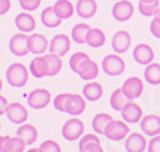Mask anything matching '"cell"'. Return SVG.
Instances as JSON below:
<instances>
[{"label": "cell", "mask_w": 160, "mask_h": 152, "mask_svg": "<svg viewBox=\"0 0 160 152\" xmlns=\"http://www.w3.org/2000/svg\"><path fill=\"white\" fill-rule=\"evenodd\" d=\"M101 69L106 75L109 77H118L125 72L127 64L122 58V54H117V53H111V54H106L102 58L101 63Z\"/></svg>", "instance_id": "1"}, {"label": "cell", "mask_w": 160, "mask_h": 152, "mask_svg": "<svg viewBox=\"0 0 160 152\" xmlns=\"http://www.w3.org/2000/svg\"><path fill=\"white\" fill-rule=\"evenodd\" d=\"M29 80V69L21 63H13L7 69V82L11 87L21 88Z\"/></svg>", "instance_id": "2"}, {"label": "cell", "mask_w": 160, "mask_h": 152, "mask_svg": "<svg viewBox=\"0 0 160 152\" xmlns=\"http://www.w3.org/2000/svg\"><path fill=\"white\" fill-rule=\"evenodd\" d=\"M61 134L66 141H78L85 134V123L77 117H72L62 125Z\"/></svg>", "instance_id": "3"}, {"label": "cell", "mask_w": 160, "mask_h": 152, "mask_svg": "<svg viewBox=\"0 0 160 152\" xmlns=\"http://www.w3.org/2000/svg\"><path fill=\"white\" fill-rule=\"evenodd\" d=\"M130 134V127L123 120H112L104 131V136L111 141H123Z\"/></svg>", "instance_id": "4"}, {"label": "cell", "mask_w": 160, "mask_h": 152, "mask_svg": "<svg viewBox=\"0 0 160 152\" xmlns=\"http://www.w3.org/2000/svg\"><path fill=\"white\" fill-rule=\"evenodd\" d=\"M135 15V5L130 0H117L112 7V16L118 23H127Z\"/></svg>", "instance_id": "5"}, {"label": "cell", "mask_w": 160, "mask_h": 152, "mask_svg": "<svg viewBox=\"0 0 160 152\" xmlns=\"http://www.w3.org/2000/svg\"><path fill=\"white\" fill-rule=\"evenodd\" d=\"M51 101V93L47 88H35L28 94V104L32 109H45Z\"/></svg>", "instance_id": "6"}, {"label": "cell", "mask_w": 160, "mask_h": 152, "mask_svg": "<svg viewBox=\"0 0 160 152\" xmlns=\"http://www.w3.org/2000/svg\"><path fill=\"white\" fill-rule=\"evenodd\" d=\"M122 91L130 101H135L144 93V82L139 77H128L122 85Z\"/></svg>", "instance_id": "7"}, {"label": "cell", "mask_w": 160, "mask_h": 152, "mask_svg": "<svg viewBox=\"0 0 160 152\" xmlns=\"http://www.w3.org/2000/svg\"><path fill=\"white\" fill-rule=\"evenodd\" d=\"M87 109V99L83 98V94L78 93H71L69 99L66 103V114H69L71 117H78L85 112Z\"/></svg>", "instance_id": "8"}, {"label": "cell", "mask_w": 160, "mask_h": 152, "mask_svg": "<svg viewBox=\"0 0 160 152\" xmlns=\"http://www.w3.org/2000/svg\"><path fill=\"white\" fill-rule=\"evenodd\" d=\"M111 47L114 50V53L117 54H123L130 50L131 47V34L128 31H117L112 38H111Z\"/></svg>", "instance_id": "9"}, {"label": "cell", "mask_w": 160, "mask_h": 152, "mask_svg": "<svg viewBox=\"0 0 160 152\" xmlns=\"http://www.w3.org/2000/svg\"><path fill=\"white\" fill-rule=\"evenodd\" d=\"M71 37L66 35V34H56L50 40V53L53 54H58V56H66L71 50Z\"/></svg>", "instance_id": "10"}, {"label": "cell", "mask_w": 160, "mask_h": 152, "mask_svg": "<svg viewBox=\"0 0 160 152\" xmlns=\"http://www.w3.org/2000/svg\"><path fill=\"white\" fill-rule=\"evenodd\" d=\"M29 35L24 34V32H19V34H15L11 38H10V51L15 54V56H26L29 53Z\"/></svg>", "instance_id": "11"}, {"label": "cell", "mask_w": 160, "mask_h": 152, "mask_svg": "<svg viewBox=\"0 0 160 152\" xmlns=\"http://www.w3.org/2000/svg\"><path fill=\"white\" fill-rule=\"evenodd\" d=\"M154 58H155L154 48L148 43H138L135 47V50H133V59L139 66H148V64L154 63Z\"/></svg>", "instance_id": "12"}, {"label": "cell", "mask_w": 160, "mask_h": 152, "mask_svg": "<svg viewBox=\"0 0 160 152\" xmlns=\"http://www.w3.org/2000/svg\"><path fill=\"white\" fill-rule=\"evenodd\" d=\"M99 69H101V66L96 61H93L90 58V59H87V61H83L82 64H80V67L77 69L75 74L82 80H85V82H91V80H96L98 79Z\"/></svg>", "instance_id": "13"}, {"label": "cell", "mask_w": 160, "mask_h": 152, "mask_svg": "<svg viewBox=\"0 0 160 152\" xmlns=\"http://www.w3.org/2000/svg\"><path fill=\"white\" fill-rule=\"evenodd\" d=\"M120 114H122V120L127 122L128 125H130V123H139L141 119L144 117L141 106L135 104V101H128L123 106V109L120 110Z\"/></svg>", "instance_id": "14"}, {"label": "cell", "mask_w": 160, "mask_h": 152, "mask_svg": "<svg viewBox=\"0 0 160 152\" xmlns=\"http://www.w3.org/2000/svg\"><path fill=\"white\" fill-rule=\"evenodd\" d=\"M148 139L144 133H130L125 139V150L127 152H144L148 150Z\"/></svg>", "instance_id": "15"}, {"label": "cell", "mask_w": 160, "mask_h": 152, "mask_svg": "<svg viewBox=\"0 0 160 152\" xmlns=\"http://www.w3.org/2000/svg\"><path fill=\"white\" fill-rule=\"evenodd\" d=\"M139 127L146 136L152 138V136L160 134V115H155V114L144 115L139 122Z\"/></svg>", "instance_id": "16"}, {"label": "cell", "mask_w": 160, "mask_h": 152, "mask_svg": "<svg viewBox=\"0 0 160 152\" xmlns=\"http://www.w3.org/2000/svg\"><path fill=\"white\" fill-rule=\"evenodd\" d=\"M28 42H29V53H34L35 56H38V54H45L47 50L50 48V42L47 40V37L42 35V34H37V32L29 35Z\"/></svg>", "instance_id": "17"}, {"label": "cell", "mask_w": 160, "mask_h": 152, "mask_svg": "<svg viewBox=\"0 0 160 152\" xmlns=\"http://www.w3.org/2000/svg\"><path fill=\"white\" fill-rule=\"evenodd\" d=\"M7 117L11 123L22 125L28 120V109L19 103H11V104H8V109H7Z\"/></svg>", "instance_id": "18"}, {"label": "cell", "mask_w": 160, "mask_h": 152, "mask_svg": "<svg viewBox=\"0 0 160 152\" xmlns=\"http://www.w3.org/2000/svg\"><path fill=\"white\" fill-rule=\"evenodd\" d=\"M15 26L19 29V32L24 34H32L37 27V21L32 15H29V11H22L15 18Z\"/></svg>", "instance_id": "19"}, {"label": "cell", "mask_w": 160, "mask_h": 152, "mask_svg": "<svg viewBox=\"0 0 160 152\" xmlns=\"http://www.w3.org/2000/svg\"><path fill=\"white\" fill-rule=\"evenodd\" d=\"M98 11V3L96 0H77L75 3V13L83 18V19H90L96 15Z\"/></svg>", "instance_id": "20"}, {"label": "cell", "mask_w": 160, "mask_h": 152, "mask_svg": "<svg viewBox=\"0 0 160 152\" xmlns=\"http://www.w3.org/2000/svg\"><path fill=\"white\" fill-rule=\"evenodd\" d=\"M82 94L87 101H99L104 94V88L98 80H91V82H87L83 85Z\"/></svg>", "instance_id": "21"}, {"label": "cell", "mask_w": 160, "mask_h": 152, "mask_svg": "<svg viewBox=\"0 0 160 152\" xmlns=\"http://www.w3.org/2000/svg\"><path fill=\"white\" fill-rule=\"evenodd\" d=\"M40 21L45 27L48 29H55V27H59L62 19L58 16V13L55 11V7H47L45 10H42L40 13Z\"/></svg>", "instance_id": "22"}, {"label": "cell", "mask_w": 160, "mask_h": 152, "mask_svg": "<svg viewBox=\"0 0 160 152\" xmlns=\"http://www.w3.org/2000/svg\"><path fill=\"white\" fill-rule=\"evenodd\" d=\"M16 136H19L28 146H32L38 138V131L34 125H31V123H22V125L16 130Z\"/></svg>", "instance_id": "23"}, {"label": "cell", "mask_w": 160, "mask_h": 152, "mask_svg": "<svg viewBox=\"0 0 160 152\" xmlns=\"http://www.w3.org/2000/svg\"><path fill=\"white\" fill-rule=\"evenodd\" d=\"M43 56L47 61V77H56L62 69V58L53 53H47Z\"/></svg>", "instance_id": "24"}, {"label": "cell", "mask_w": 160, "mask_h": 152, "mask_svg": "<svg viewBox=\"0 0 160 152\" xmlns=\"http://www.w3.org/2000/svg\"><path fill=\"white\" fill-rule=\"evenodd\" d=\"M106 34L102 29H99V27H91L88 35H87V45L90 48H101L106 45Z\"/></svg>", "instance_id": "25"}, {"label": "cell", "mask_w": 160, "mask_h": 152, "mask_svg": "<svg viewBox=\"0 0 160 152\" xmlns=\"http://www.w3.org/2000/svg\"><path fill=\"white\" fill-rule=\"evenodd\" d=\"M53 7H55V11L58 13V16L62 21L71 19L74 16V13H75V7H74V3L71 2V0H56Z\"/></svg>", "instance_id": "26"}, {"label": "cell", "mask_w": 160, "mask_h": 152, "mask_svg": "<svg viewBox=\"0 0 160 152\" xmlns=\"http://www.w3.org/2000/svg\"><path fill=\"white\" fill-rule=\"evenodd\" d=\"M29 72L32 74V77L35 79H43L47 77V61H45V56L43 54H38L35 56L31 64H29Z\"/></svg>", "instance_id": "27"}, {"label": "cell", "mask_w": 160, "mask_h": 152, "mask_svg": "<svg viewBox=\"0 0 160 152\" xmlns=\"http://www.w3.org/2000/svg\"><path fill=\"white\" fill-rule=\"evenodd\" d=\"M90 29L91 27L87 23H77L72 27V31H71V38L74 40L75 43L83 45V43H87V35H88Z\"/></svg>", "instance_id": "28"}, {"label": "cell", "mask_w": 160, "mask_h": 152, "mask_svg": "<svg viewBox=\"0 0 160 152\" xmlns=\"http://www.w3.org/2000/svg\"><path fill=\"white\" fill-rule=\"evenodd\" d=\"M112 120H114V119H112L109 114L99 112V114H96L95 117H93V120H91V128L95 130L96 134H104L106 128H108V125H109Z\"/></svg>", "instance_id": "29"}, {"label": "cell", "mask_w": 160, "mask_h": 152, "mask_svg": "<svg viewBox=\"0 0 160 152\" xmlns=\"http://www.w3.org/2000/svg\"><path fill=\"white\" fill-rule=\"evenodd\" d=\"M144 80L149 85L157 87L160 85V63H151L144 69Z\"/></svg>", "instance_id": "30"}, {"label": "cell", "mask_w": 160, "mask_h": 152, "mask_svg": "<svg viewBox=\"0 0 160 152\" xmlns=\"http://www.w3.org/2000/svg\"><path fill=\"white\" fill-rule=\"evenodd\" d=\"M128 101H130V99L125 96V93L122 91V88L114 90L112 94H111V98H109V104H111V107H112L114 110H117V112H120V110L123 109V106H125Z\"/></svg>", "instance_id": "31"}, {"label": "cell", "mask_w": 160, "mask_h": 152, "mask_svg": "<svg viewBox=\"0 0 160 152\" xmlns=\"http://www.w3.org/2000/svg\"><path fill=\"white\" fill-rule=\"evenodd\" d=\"M98 144H101L98 134L96 133H87L78 139V150L80 152H88L91 147H95Z\"/></svg>", "instance_id": "32"}, {"label": "cell", "mask_w": 160, "mask_h": 152, "mask_svg": "<svg viewBox=\"0 0 160 152\" xmlns=\"http://www.w3.org/2000/svg\"><path fill=\"white\" fill-rule=\"evenodd\" d=\"M26 144L19 136H10V139L7 141V144L3 146V149L0 152H24L26 150Z\"/></svg>", "instance_id": "33"}, {"label": "cell", "mask_w": 160, "mask_h": 152, "mask_svg": "<svg viewBox=\"0 0 160 152\" xmlns=\"http://www.w3.org/2000/svg\"><path fill=\"white\" fill-rule=\"evenodd\" d=\"M90 59V54L88 53H83V51H77V53H72L71 54V59H69V67L72 72H77V69L80 67L83 61Z\"/></svg>", "instance_id": "34"}, {"label": "cell", "mask_w": 160, "mask_h": 152, "mask_svg": "<svg viewBox=\"0 0 160 152\" xmlns=\"http://www.w3.org/2000/svg\"><path fill=\"white\" fill-rule=\"evenodd\" d=\"M158 7H160L158 2H139L138 3V11L141 13L142 16H152L154 18Z\"/></svg>", "instance_id": "35"}, {"label": "cell", "mask_w": 160, "mask_h": 152, "mask_svg": "<svg viewBox=\"0 0 160 152\" xmlns=\"http://www.w3.org/2000/svg\"><path fill=\"white\" fill-rule=\"evenodd\" d=\"M69 94L71 93H59V94L55 96L53 106H55V109L58 110V112H64L66 110V103H68V99H69Z\"/></svg>", "instance_id": "36"}, {"label": "cell", "mask_w": 160, "mask_h": 152, "mask_svg": "<svg viewBox=\"0 0 160 152\" xmlns=\"http://www.w3.org/2000/svg\"><path fill=\"white\" fill-rule=\"evenodd\" d=\"M38 149H40V152H62L61 150V146L56 141H53V139L43 141L42 144L38 146Z\"/></svg>", "instance_id": "37"}, {"label": "cell", "mask_w": 160, "mask_h": 152, "mask_svg": "<svg viewBox=\"0 0 160 152\" xmlns=\"http://www.w3.org/2000/svg\"><path fill=\"white\" fill-rule=\"evenodd\" d=\"M40 3H42V0H19V5L24 11H35Z\"/></svg>", "instance_id": "38"}, {"label": "cell", "mask_w": 160, "mask_h": 152, "mask_svg": "<svg viewBox=\"0 0 160 152\" xmlns=\"http://www.w3.org/2000/svg\"><path fill=\"white\" fill-rule=\"evenodd\" d=\"M149 31H151V34H152L155 38L160 40V18H157V16L152 18V21H151V24H149Z\"/></svg>", "instance_id": "39"}, {"label": "cell", "mask_w": 160, "mask_h": 152, "mask_svg": "<svg viewBox=\"0 0 160 152\" xmlns=\"http://www.w3.org/2000/svg\"><path fill=\"white\" fill-rule=\"evenodd\" d=\"M148 152H160V134L151 138L148 143Z\"/></svg>", "instance_id": "40"}, {"label": "cell", "mask_w": 160, "mask_h": 152, "mask_svg": "<svg viewBox=\"0 0 160 152\" xmlns=\"http://www.w3.org/2000/svg\"><path fill=\"white\" fill-rule=\"evenodd\" d=\"M11 8V2L10 0H0V15H7Z\"/></svg>", "instance_id": "41"}, {"label": "cell", "mask_w": 160, "mask_h": 152, "mask_svg": "<svg viewBox=\"0 0 160 152\" xmlns=\"http://www.w3.org/2000/svg\"><path fill=\"white\" fill-rule=\"evenodd\" d=\"M7 109H8V101H7L5 96L0 94V115L7 114Z\"/></svg>", "instance_id": "42"}, {"label": "cell", "mask_w": 160, "mask_h": 152, "mask_svg": "<svg viewBox=\"0 0 160 152\" xmlns=\"http://www.w3.org/2000/svg\"><path fill=\"white\" fill-rule=\"evenodd\" d=\"M10 139V136H0V150L3 149V146L7 144V141Z\"/></svg>", "instance_id": "43"}, {"label": "cell", "mask_w": 160, "mask_h": 152, "mask_svg": "<svg viewBox=\"0 0 160 152\" xmlns=\"http://www.w3.org/2000/svg\"><path fill=\"white\" fill-rule=\"evenodd\" d=\"M88 152H104V147H102L101 144H98V146H95V147H91Z\"/></svg>", "instance_id": "44"}, {"label": "cell", "mask_w": 160, "mask_h": 152, "mask_svg": "<svg viewBox=\"0 0 160 152\" xmlns=\"http://www.w3.org/2000/svg\"><path fill=\"white\" fill-rule=\"evenodd\" d=\"M26 152H40V149L38 147H31L29 150H26Z\"/></svg>", "instance_id": "45"}, {"label": "cell", "mask_w": 160, "mask_h": 152, "mask_svg": "<svg viewBox=\"0 0 160 152\" xmlns=\"http://www.w3.org/2000/svg\"><path fill=\"white\" fill-rule=\"evenodd\" d=\"M154 16H157V18H160V7L157 8V11H155V15Z\"/></svg>", "instance_id": "46"}, {"label": "cell", "mask_w": 160, "mask_h": 152, "mask_svg": "<svg viewBox=\"0 0 160 152\" xmlns=\"http://www.w3.org/2000/svg\"><path fill=\"white\" fill-rule=\"evenodd\" d=\"M139 2H158V0H139Z\"/></svg>", "instance_id": "47"}, {"label": "cell", "mask_w": 160, "mask_h": 152, "mask_svg": "<svg viewBox=\"0 0 160 152\" xmlns=\"http://www.w3.org/2000/svg\"><path fill=\"white\" fill-rule=\"evenodd\" d=\"M2 87H3V84H2V79H0V91H2Z\"/></svg>", "instance_id": "48"}, {"label": "cell", "mask_w": 160, "mask_h": 152, "mask_svg": "<svg viewBox=\"0 0 160 152\" xmlns=\"http://www.w3.org/2000/svg\"><path fill=\"white\" fill-rule=\"evenodd\" d=\"M0 130H2V123H0Z\"/></svg>", "instance_id": "49"}, {"label": "cell", "mask_w": 160, "mask_h": 152, "mask_svg": "<svg viewBox=\"0 0 160 152\" xmlns=\"http://www.w3.org/2000/svg\"><path fill=\"white\" fill-rule=\"evenodd\" d=\"M112 2H117V0H112Z\"/></svg>", "instance_id": "50"}]
</instances>
